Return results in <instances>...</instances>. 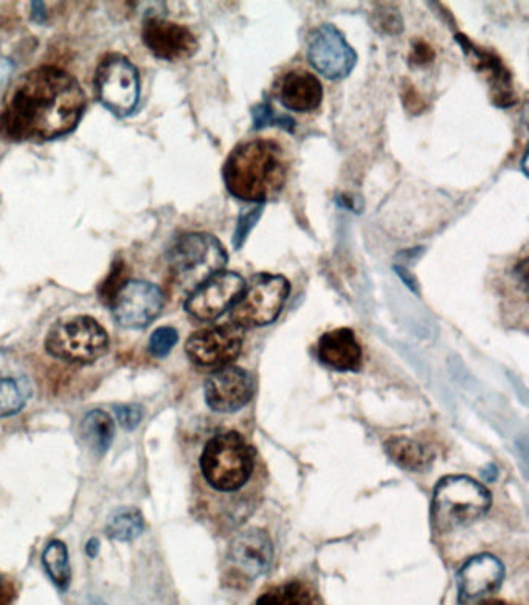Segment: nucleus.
I'll list each match as a JSON object with an SVG mask.
<instances>
[{"label":"nucleus","instance_id":"nucleus-15","mask_svg":"<svg viewBox=\"0 0 529 605\" xmlns=\"http://www.w3.org/2000/svg\"><path fill=\"white\" fill-rule=\"evenodd\" d=\"M274 547L269 534L260 528L245 529L238 534L229 551L232 571L245 581L258 579L269 570Z\"/></svg>","mask_w":529,"mask_h":605},{"label":"nucleus","instance_id":"nucleus-7","mask_svg":"<svg viewBox=\"0 0 529 605\" xmlns=\"http://www.w3.org/2000/svg\"><path fill=\"white\" fill-rule=\"evenodd\" d=\"M290 285L281 275L260 274L245 283L232 308V323L240 328L266 327L277 320L288 300Z\"/></svg>","mask_w":529,"mask_h":605},{"label":"nucleus","instance_id":"nucleus-5","mask_svg":"<svg viewBox=\"0 0 529 605\" xmlns=\"http://www.w3.org/2000/svg\"><path fill=\"white\" fill-rule=\"evenodd\" d=\"M229 255L222 242L210 233H186L176 239L168 253L174 282L195 290L211 276L222 272Z\"/></svg>","mask_w":529,"mask_h":605},{"label":"nucleus","instance_id":"nucleus-24","mask_svg":"<svg viewBox=\"0 0 529 605\" xmlns=\"http://www.w3.org/2000/svg\"><path fill=\"white\" fill-rule=\"evenodd\" d=\"M27 391L13 377L0 375V418L13 416L24 409Z\"/></svg>","mask_w":529,"mask_h":605},{"label":"nucleus","instance_id":"nucleus-20","mask_svg":"<svg viewBox=\"0 0 529 605\" xmlns=\"http://www.w3.org/2000/svg\"><path fill=\"white\" fill-rule=\"evenodd\" d=\"M81 438L88 444L89 449L103 455L110 449L115 436L114 420L103 410H92L81 421Z\"/></svg>","mask_w":529,"mask_h":605},{"label":"nucleus","instance_id":"nucleus-9","mask_svg":"<svg viewBox=\"0 0 529 605\" xmlns=\"http://www.w3.org/2000/svg\"><path fill=\"white\" fill-rule=\"evenodd\" d=\"M244 345V332L234 323L207 328L186 340V356L196 367L221 369L237 361Z\"/></svg>","mask_w":529,"mask_h":605},{"label":"nucleus","instance_id":"nucleus-32","mask_svg":"<svg viewBox=\"0 0 529 605\" xmlns=\"http://www.w3.org/2000/svg\"><path fill=\"white\" fill-rule=\"evenodd\" d=\"M396 274L401 276L402 282L405 283L413 290V293H418V283H416L415 276L409 274L407 269L401 266H394Z\"/></svg>","mask_w":529,"mask_h":605},{"label":"nucleus","instance_id":"nucleus-13","mask_svg":"<svg viewBox=\"0 0 529 605\" xmlns=\"http://www.w3.org/2000/svg\"><path fill=\"white\" fill-rule=\"evenodd\" d=\"M141 36L149 52L163 61H184L192 58L199 47L192 30L160 18L148 19Z\"/></svg>","mask_w":529,"mask_h":605},{"label":"nucleus","instance_id":"nucleus-25","mask_svg":"<svg viewBox=\"0 0 529 605\" xmlns=\"http://www.w3.org/2000/svg\"><path fill=\"white\" fill-rule=\"evenodd\" d=\"M378 9L372 13V25L378 32L386 33V35L396 36L404 30L402 24V16L396 7L390 5V3H381L376 5Z\"/></svg>","mask_w":529,"mask_h":605},{"label":"nucleus","instance_id":"nucleus-1","mask_svg":"<svg viewBox=\"0 0 529 605\" xmlns=\"http://www.w3.org/2000/svg\"><path fill=\"white\" fill-rule=\"evenodd\" d=\"M85 106L77 78L59 67H37L14 84L0 112V137L18 144L56 140L77 129Z\"/></svg>","mask_w":529,"mask_h":605},{"label":"nucleus","instance_id":"nucleus-29","mask_svg":"<svg viewBox=\"0 0 529 605\" xmlns=\"http://www.w3.org/2000/svg\"><path fill=\"white\" fill-rule=\"evenodd\" d=\"M114 413L118 424L126 431H134V429L139 427L141 420H143V407L139 403H118L114 407Z\"/></svg>","mask_w":529,"mask_h":605},{"label":"nucleus","instance_id":"nucleus-33","mask_svg":"<svg viewBox=\"0 0 529 605\" xmlns=\"http://www.w3.org/2000/svg\"><path fill=\"white\" fill-rule=\"evenodd\" d=\"M99 551H100V540L93 537V539L89 540L88 544H85V552H88L89 558L93 559V558H96V556H99Z\"/></svg>","mask_w":529,"mask_h":605},{"label":"nucleus","instance_id":"nucleus-22","mask_svg":"<svg viewBox=\"0 0 529 605\" xmlns=\"http://www.w3.org/2000/svg\"><path fill=\"white\" fill-rule=\"evenodd\" d=\"M43 563L56 587L67 592L72 581V569L65 541L51 540L43 552Z\"/></svg>","mask_w":529,"mask_h":605},{"label":"nucleus","instance_id":"nucleus-14","mask_svg":"<svg viewBox=\"0 0 529 605\" xmlns=\"http://www.w3.org/2000/svg\"><path fill=\"white\" fill-rule=\"evenodd\" d=\"M253 398V380L242 368L216 369L205 383V401L214 412L232 413Z\"/></svg>","mask_w":529,"mask_h":605},{"label":"nucleus","instance_id":"nucleus-10","mask_svg":"<svg viewBox=\"0 0 529 605\" xmlns=\"http://www.w3.org/2000/svg\"><path fill=\"white\" fill-rule=\"evenodd\" d=\"M308 59L327 80H342L353 72L357 54L341 30L333 24H323L309 33Z\"/></svg>","mask_w":529,"mask_h":605},{"label":"nucleus","instance_id":"nucleus-12","mask_svg":"<svg viewBox=\"0 0 529 605\" xmlns=\"http://www.w3.org/2000/svg\"><path fill=\"white\" fill-rule=\"evenodd\" d=\"M244 278L237 272H219L189 294L185 311L200 321L219 319L241 297Z\"/></svg>","mask_w":529,"mask_h":605},{"label":"nucleus","instance_id":"nucleus-30","mask_svg":"<svg viewBox=\"0 0 529 605\" xmlns=\"http://www.w3.org/2000/svg\"><path fill=\"white\" fill-rule=\"evenodd\" d=\"M402 101H404V106L407 107V111L413 112V114H419V112L426 110V103L421 99L418 91H416L413 84L407 83L404 85Z\"/></svg>","mask_w":529,"mask_h":605},{"label":"nucleus","instance_id":"nucleus-4","mask_svg":"<svg viewBox=\"0 0 529 605\" xmlns=\"http://www.w3.org/2000/svg\"><path fill=\"white\" fill-rule=\"evenodd\" d=\"M493 503L490 491L479 481L464 476H449L437 484L432 500V525L449 533L479 521Z\"/></svg>","mask_w":529,"mask_h":605},{"label":"nucleus","instance_id":"nucleus-16","mask_svg":"<svg viewBox=\"0 0 529 605\" xmlns=\"http://www.w3.org/2000/svg\"><path fill=\"white\" fill-rule=\"evenodd\" d=\"M505 579V567L493 555H476L461 567L458 573V589L460 600L475 601L494 593L501 589Z\"/></svg>","mask_w":529,"mask_h":605},{"label":"nucleus","instance_id":"nucleus-18","mask_svg":"<svg viewBox=\"0 0 529 605\" xmlns=\"http://www.w3.org/2000/svg\"><path fill=\"white\" fill-rule=\"evenodd\" d=\"M283 106L294 112H314L323 100V85L307 70H290L283 75L277 88Z\"/></svg>","mask_w":529,"mask_h":605},{"label":"nucleus","instance_id":"nucleus-34","mask_svg":"<svg viewBox=\"0 0 529 605\" xmlns=\"http://www.w3.org/2000/svg\"><path fill=\"white\" fill-rule=\"evenodd\" d=\"M480 605H514V604L505 603V601H501V600H490V601H484V603Z\"/></svg>","mask_w":529,"mask_h":605},{"label":"nucleus","instance_id":"nucleus-17","mask_svg":"<svg viewBox=\"0 0 529 605\" xmlns=\"http://www.w3.org/2000/svg\"><path fill=\"white\" fill-rule=\"evenodd\" d=\"M317 357L337 372H356L363 364V349L349 328L326 332L317 343Z\"/></svg>","mask_w":529,"mask_h":605},{"label":"nucleus","instance_id":"nucleus-28","mask_svg":"<svg viewBox=\"0 0 529 605\" xmlns=\"http://www.w3.org/2000/svg\"><path fill=\"white\" fill-rule=\"evenodd\" d=\"M263 215V207H255L252 210L241 213L240 220H238L237 230L233 235L234 249L240 250L244 246L245 239L253 230V227L258 224V220Z\"/></svg>","mask_w":529,"mask_h":605},{"label":"nucleus","instance_id":"nucleus-27","mask_svg":"<svg viewBox=\"0 0 529 605\" xmlns=\"http://www.w3.org/2000/svg\"><path fill=\"white\" fill-rule=\"evenodd\" d=\"M253 129H263L266 126L277 125L281 128L292 130L294 119L290 117H285V115H275L274 110L269 104H258V106L253 107Z\"/></svg>","mask_w":529,"mask_h":605},{"label":"nucleus","instance_id":"nucleus-8","mask_svg":"<svg viewBox=\"0 0 529 605\" xmlns=\"http://www.w3.org/2000/svg\"><path fill=\"white\" fill-rule=\"evenodd\" d=\"M93 83L96 99L115 117H129L136 111L140 100V75L126 56H104L96 69Z\"/></svg>","mask_w":529,"mask_h":605},{"label":"nucleus","instance_id":"nucleus-23","mask_svg":"<svg viewBox=\"0 0 529 605\" xmlns=\"http://www.w3.org/2000/svg\"><path fill=\"white\" fill-rule=\"evenodd\" d=\"M311 590L300 581L285 582L264 592L255 605H312Z\"/></svg>","mask_w":529,"mask_h":605},{"label":"nucleus","instance_id":"nucleus-6","mask_svg":"<svg viewBox=\"0 0 529 605\" xmlns=\"http://www.w3.org/2000/svg\"><path fill=\"white\" fill-rule=\"evenodd\" d=\"M107 349L110 335L89 316L56 321L46 338L47 353L69 364H93L106 354Z\"/></svg>","mask_w":529,"mask_h":605},{"label":"nucleus","instance_id":"nucleus-31","mask_svg":"<svg viewBox=\"0 0 529 605\" xmlns=\"http://www.w3.org/2000/svg\"><path fill=\"white\" fill-rule=\"evenodd\" d=\"M434 58V50H432L430 46L424 43V41L415 43V46L412 48V54H410V62L416 66H426L428 62H432Z\"/></svg>","mask_w":529,"mask_h":605},{"label":"nucleus","instance_id":"nucleus-19","mask_svg":"<svg viewBox=\"0 0 529 605\" xmlns=\"http://www.w3.org/2000/svg\"><path fill=\"white\" fill-rule=\"evenodd\" d=\"M386 452L391 461L412 472H424L434 463V452L415 440L394 438L387 441Z\"/></svg>","mask_w":529,"mask_h":605},{"label":"nucleus","instance_id":"nucleus-2","mask_svg":"<svg viewBox=\"0 0 529 605\" xmlns=\"http://www.w3.org/2000/svg\"><path fill=\"white\" fill-rule=\"evenodd\" d=\"M288 170L285 149L277 141L256 138L230 152L222 175L227 190L237 199L261 204L283 192Z\"/></svg>","mask_w":529,"mask_h":605},{"label":"nucleus","instance_id":"nucleus-26","mask_svg":"<svg viewBox=\"0 0 529 605\" xmlns=\"http://www.w3.org/2000/svg\"><path fill=\"white\" fill-rule=\"evenodd\" d=\"M177 340L179 334L174 328H159L152 332L151 339H149V353L156 357H165L176 346Z\"/></svg>","mask_w":529,"mask_h":605},{"label":"nucleus","instance_id":"nucleus-21","mask_svg":"<svg viewBox=\"0 0 529 605\" xmlns=\"http://www.w3.org/2000/svg\"><path fill=\"white\" fill-rule=\"evenodd\" d=\"M145 532L143 515L137 507H118L110 515L106 523V534L112 540H136Z\"/></svg>","mask_w":529,"mask_h":605},{"label":"nucleus","instance_id":"nucleus-3","mask_svg":"<svg viewBox=\"0 0 529 605\" xmlns=\"http://www.w3.org/2000/svg\"><path fill=\"white\" fill-rule=\"evenodd\" d=\"M260 466L256 450L237 432L216 435L200 455L204 480L223 495H241L258 478Z\"/></svg>","mask_w":529,"mask_h":605},{"label":"nucleus","instance_id":"nucleus-11","mask_svg":"<svg viewBox=\"0 0 529 605\" xmlns=\"http://www.w3.org/2000/svg\"><path fill=\"white\" fill-rule=\"evenodd\" d=\"M115 320L128 330H141L158 319L165 305L162 289L145 279H129L111 301Z\"/></svg>","mask_w":529,"mask_h":605}]
</instances>
